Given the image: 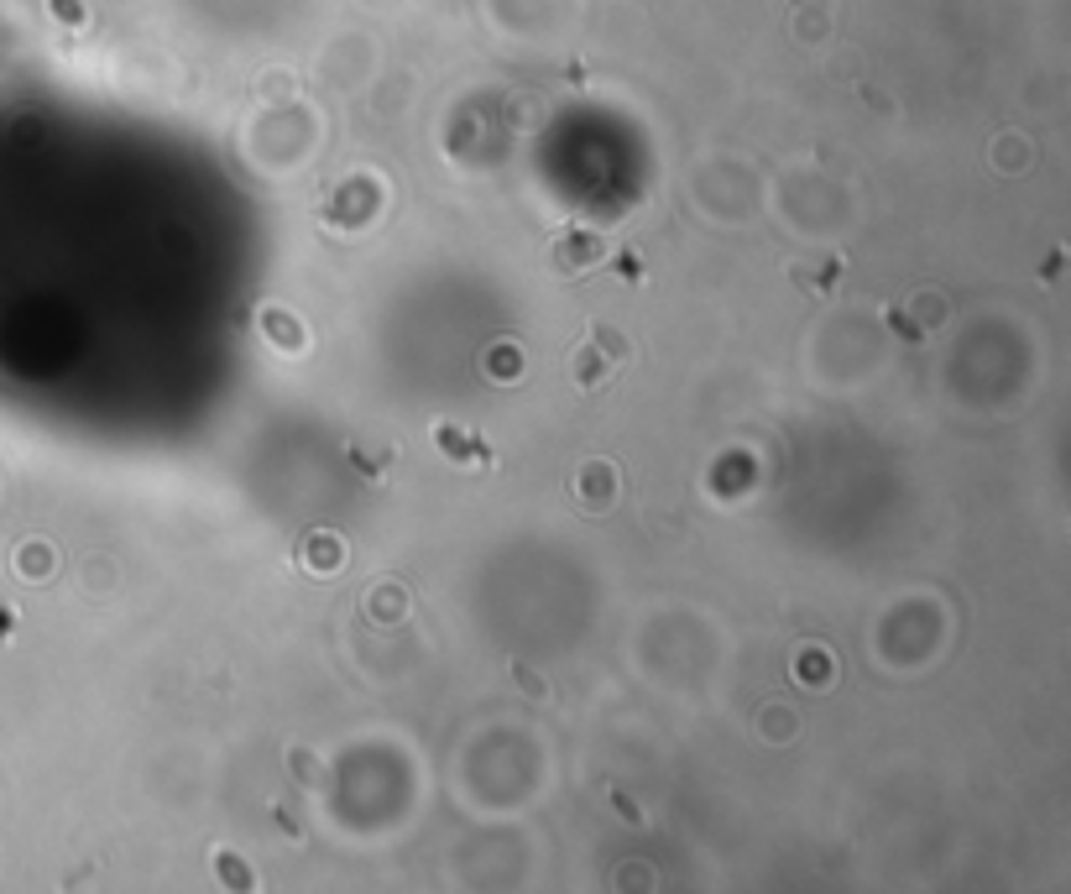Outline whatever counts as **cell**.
<instances>
[{
    "instance_id": "obj_1",
    "label": "cell",
    "mask_w": 1071,
    "mask_h": 894,
    "mask_svg": "<svg viewBox=\"0 0 1071 894\" xmlns=\"http://www.w3.org/2000/svg\"><path fill=\"white\" fill-rule=\"evenodd\" d=\"M612 351H622V340H617V335H607V330H596V335H591V340L581 345V351L570 356V371H575V382H581V387H596V382H607V377H617Z\"/></svg>"
},
{
    "instance_id": "obj_2",
    "label": "cell",
    "mask_w": 1071,
    "mask_h": 894,
    "mask_svg": "<svg viewBox=\"0 0 1071 894\" xmlns=\"http://www.w3.org/2000/svg\"><path fill=\"white\" fill-rule=\"evenodd\" d=\"M575 492H581V502L591 508V513L612 508V502H617V471H612V465H585L581 482H575Z\"/></svg>"
},
{
    "instance_id": "obj_3",
    "label": "cell",
    "mask_w": 1071,
    "mask_h": 894,
    "mask_svg": "<svg viewBox=\"0 0 1071 894\" xmlns=\"http://www.w3.org/2000/svg\"><path fill=\"white\" fill-rule=\"evenodd\" d=\"M434 445L460 465H491V450L487 445H476V439H465L460 430H434Z\"/></svg>"
},
{
    "instance_id": "obj_4",
    "label": "cell",
    "mask_w": 1071,
    "mask_h": 894,
    "mask_svg": "<svg viewBox=\"0 0 1071 894\" xmlns=\"http://www.w3.org/2000/svg\"><path fill=\"white\" fill-rule=\"evenodd\" d=\"M799 680H805V685H816V680L826 685L831 680V654L826 648H805V654H799Z\"/></svg>"
},
{
    "instance_id": "obj_5",
    "label": "cell",
    "mask_w": 1071,
    "mask_h": 894,
    "mask_svg": "<svg viewBox=\"0 0 1071 894\" xmlns=\"http://www.w3.org/2000/svg\"><path fill=\"white\" fill-rule=\"evenodd\" d=\"M596 256H601V241H596V236L565 241V267H585V262H596Z\"/></svg>"
},
{
    "instance_id": "obj_6",
    "label": "cell",
    "mask_w": 1071,
    "mask_h": 894,
    "mask_svg": "<svg viewBox=\"0 0 1071 894\" xmlns=\"http://www.w3.org/2000/svg\"><path fill=\"white\" fill-rule=\"evenodd\" d=\"M214 864H220V879H225V884H241V890H246V884H251V873H246V864H241V858H230V853H220V858H214Z\"/></svg>"
},
{
    "instance_id": "obj_7",
    "label": "cell",
    "mask_w": 1071,
    "mask_h": 894,
    "mask_svg": "<svg viewBox=\"0 0 1071 894\" xmlns=\"http://www.w3.org/2000/svg\"><path fill=\"white\" fill-rule=\"evenodd\" d=\"M304 560H308V565H319V560H324V565H335V560H340V550H335V544H308V550H304Z\"/></svg>"
}]
</instances>
